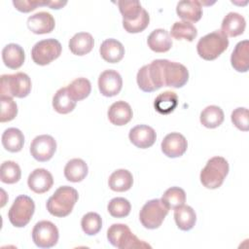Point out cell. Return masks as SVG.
<instances>
[{"label": "cell", "mask_w": 249, "mask_h": 249, "mask_svg": "<svg viewBox=\"0 0 249 249\" xmlns=\"http://www.w3.org/2000/svg\"><path fill=\"white\" fill-rule=\"evenodd\" d=\"M79 195L77 190L70 186H61L49 197L47 201V210L55 217L68 216L78 201Z\"/></svg>", "instance_id": "cell-1"}, {"label": "cell", "mask_w": 249, "mask_h": 249, "mask_svg": "<svg viewBox=\"0 0 249 249\" xmlns=\"http://www.w3.org/2000/svg\"><path fill=\"white\" fill-rule=\"evenodd\" d=\"M229 173V162L223 157H213L207 160L200 171V182L207 189H217L222 186Z\"/></svg>", "instance_id": "cell-2"}, {"label": "cell", "mask_w": 249, "mask_h": 249, "mask_svg": "<svg viewBox=\"0 0 249 249\" xmlns=\"http://www.w3.org/2000/svg\"><path fill=\"white\" fill-rule=\"evenodd\" d=\"M229 47V39L220 30L201 37L196 44L198 55L205 60H214Z\"/></svg>", "instance_id": "cell-3"}, {"label": "cell", "mask_w": 249, "mask_h": 249, "mask_svg": "<svg viewBox=\"0 0 249 249\" xmlns=\"http://www.w3.org/2000/svg\"><path fill=\"white\" fill-rule=\"evenodd\" d=\"M108 241L119 249L151 248V245L134 235L125 224H113L107 231Z\"/></svg>", "instance_id": "cell-4"}, {"label": "cell", "mask_w": 249, "mask_h": 249, "mask_svg": "<svg viewBox=\"0 0 249 249\" xmlns=\"http://www.w3.org/2000/svg\"><path fill=\"white\" fill-rule=\"evenodd\" d=\"M136 81L139 89L145 92H153L164 87L161 59H155L142 66L137 72Z\"/></svg>", "instance_id": "cell-5"}, {"label": "cell", "mask_w": 249, "mask_h": 249, "mask_svg": "<svg viewBox=\"0 0 249 249\" xmlns=\"http://www.w3.org/2000/svg\"><path fill=\"white\" fill-rule=\"evenodd\" d=\"M31 91V80L23 72L16 74H4L1 76V95L10 97H26Z\"/></svg>", "instance_id": "cell-6"}, {"label": "cell", "mask_w": 249, "mask_h": 249, "mask_svg": "<svg viewBox=\"0 0 249 249\" xmlns=\"http://www.w3.org/2000/svg\"><path fill=\"white\" fill-rule=\"evenodd\" d=\"M35 211V203L31 197L20 195L16 197L13 205L9 209L8 218L10 223L17 227H25L31 220Z\"/></svg>", "instance_id": "cell-7"}, {"label": "cell", "mask_w": 249, "mask_h": 249, "mask_svg": "<svg viewBox=\"0 0 249 249\" xmlns=\"http://www.w3.org/2000/svg\"><path fill=\"white\" fill-rule=\"evenodd\" d=\"M168 210L169 209L163 204L161 199H151L147 201L140 210V222L146 229H158L160 227L165 216L168 214Z\"/></svg>", "instance_id": "cell-8"}, {"label": "cell", "mask_w": 249, "mask_h": 249, "mask_svg": "<svg viewBox=\"0 0 249 249\" xmlns=\"http://www.w3.org/2000/svg\"><path fill=\"white\" fill-rule=\"evenodd\" d=\"M61 44L53 38H49L37 42L31 50V57L38 65L50 64L61 54Z\"/></svg>", "instance_id": "cell-9"}, {"label": "cell", "mask_w": 249, "mask_h": 249, "mask_svg": "<svg viewBox=\"0 0 249 249\" xmlns=\"http://www.w3.org/2000/svg\"><path fill=\"white\" fill-rule=\"evenodd\" d=\"M161 66L164 87L179 89L187 84L189 71L185 65L167 59H161Z\"/></svg>", "instance_id": "cell-10"}, {"label": "cell", "mask_w": 249, "mask_h": 249, "mask_svg": "<svg viewBox=\"0 0 249 249\" xmlns=\"http://www.w3.org/2000/svg\"><path fill=\"white\" fill-rule=\"evenodd\" d=\"M59 233L56 226L50 221L36 223L32 230L33 242L40 248H51L58 241Z\"/></svg>", "instance_id": "cell-11"}, {"label": "cell", "mask_w": 249, "mask_h": 249, "mask_svg": "<svg viewBox=\"0 0 249 249\" xmlns=\"http://www.w3.org/2000/svg\"><path fill=\"white\" fill-rule=\"evenodd\" d=\"M56 150L54 138L48 134L36 136L30 144L31 156L38 161L44 162L50 160Z\"/></svg>", "instance_id": "cell-12"}, {"label": "cell", "mask_w": 249, "mask_h": 249, "mask_svg": "<svg viewBox=\"0 0 249 249\" xmlns=\"http://www.w3.org/2000/svg\"><path fill=\"white\" fill-rule=\"evenodd\" d=\"M123 87L121 75L112 69L103 71L98 78V89L102 95L112 97L120 93Z\"/></svg>", "instance_id": "cell-13"}, {"label": "cell", "mask_w": 249, "mask_h": 249, "mask_svg": "<svg viewBox=\"0 0 249 249\" xmlns=\"http://www.w3.org/2000/svg\"><path fill=\"white\" fill-rule=\"evenodd\" d=\"M188 142L179 132L168 133L161 142V151L168 158H179L185 154Z\"/></svg>", "instance_id": "cell-14"}, {"label": "cell", "mask_w": 249, "mask_h": 249, "mask_svg": "<svg viewBox=\"0 0 249 249\" xmlns=\"http://www.w3.org/2000/svg\"><path fill=\"white\" fill-rule=\"evenodd\" d=\"M130 142L140 149H147L154 145L157 134L153 127L146 124H138L129 130Z\"/></svg>", "instance_id": "cell-15"}, {"label": "cell", "mask_w": 249, "mask_h": 249, "mask_svg": "<svg viewBox=\"0 0 249 249\" xmlns=\"http://www.w3.org/2000/svg\"><path fill=\"white\" fill-rule=\"evenodd\" d=\"M28 187L36 194L48 192L53 184V178L50 171L45 168H36L28 176Z\"/></svg>", "instance_id": "cell-16"}, {"label": "cell", "mask_w": 249, "mask_h": 249, "mask_svg": "<svg viewBox=\"0 0 249 249\" xmlns=\"http://www.w3.org/2000/svg\"><path fill=\"white\" fill-rule=\"evenodd\" d=\"M54 26V18L48 12H38L27 18V27L34 34L51 33Z\"/></svg>", "instance_id": "cell-17"}, {"label": "cell", "mask_w": 249, "mask_h": 249, "mask_svg": "<svg viewBox=\"0 0 249 249\" xmlns=\"http://www.w3.org/2000/svg\"><path fill=\"white\" fill-rule=\"evenodd\" d=\"M108 119L115 125H124L130 122L133 113L130 105L123 100L114 102L108 110Z\"/></svg>", "instance_id": "cell-18"}, {"label": "cell", "mask_w": 249, "mask_h": 249, "mask_svg": "<svg viewBox=\"0 0 249 249\" xmlns=\"http://www.w3.org/2000/svg\"><path fill=\"white\" fill-rule=\"evenodd\" d=\"M245 26V18L238 13L231 12L224 18L220 31L227 37H236L244 32Z\"/></svg>", "instance_id": "cell-19"}, {"label": "cell", "mask_w": 249, "mask_h": 249, "mask_svg": "<svg viewBox=\"0 0 249 249\" xmlns=\"http://www.w3.org/2000/svg\"><path fill=\"white\" fill-rule=\"evenodd\" d=\"M176 13L184 21L196 22L202 17V7L200 1L183 0L178 2Z\"/></svg>", "instance_id": "cell-20"}, {"label": "cell", "mask_w": 249, "mask_h": 249, "mask_svg": "<svg viewBox=\"0 0 249 249\" xmlns=\"http://www.w3.org/2000/svg\"><path fill=\"white\" fill-rule=\"evenodd\" d=\"M99 53L105 61L109 63H117L121 61L124 55V47L120 41L110 38L102 42L99 48Z\"/></svg>", "instance_id": "cell-21"}, {"label": "cell", "mask_w": 249, "mask_h": 249, "mask_svg": "<svg viewBox=\"0 0 249 249\" xmlns=\"http://www.w3.org/2000/svg\"><path fill=\"white\" fill-rule=\"evenodd\" d=\"M231 64L237 72H247L249 69V41L243 40L235 45L231 55Z\"/></svg>", "instance_id": "cell-22"}, {"label": "cell", "mask_w": 249, "mask_h": 249, "mask_svg": "<svg viewBox=\"0 0 249 249\" xmlns=\"http://www.w3.org/2000/svg\"><path fill=\"white\" fill-rule=\"evenodd\" d=\"M2 59L4 64L10 69L19 68L25 59L23 49L15 43L6 45L2 50Z\"/></svg>", "instance_id": "cell-23"}, {"label": "cell", "mask_w": 249, "mask_h": 249, "mask_svg": "<svg viewBox=\"0 0 249 249\" xmlns=\"http://www.w3.org/2000/svg\"><path fill=\"white\" fill-rule=\"evenodd\" d=\"M148 47L155 53H165L172 47L170 34L162 28L153 30L147 39Z\"/></svg>", "instance_id": "cell-24"}, {"label": "cell", "mask_w": 249, "mask_h": 249, "mask_svg": "<svg viewBox=\"0 0 249 249\" xmlns=\"http://www.w3.org/2000/svg\"><path fill=\"white\" fill-rule=\"evenodd\" d=\"M94 45V40L91 34L88 32L76 33L69 40V49L76 55H85L89 53Z\"/></svg>", "instance_id": "cell-25"}, {"label": "cell", "mask_w": 249, "mask_h": 249, "mask_svg": "<svg viewBox=\"0 0 249 249\" xmlns=\"http://www.w3.org/2000/svg\"><path fill=\"white\" fill-rule=\"evenodd\" d=\"M88 171L89 168L85 160L82 159H72L64 167V176L68 181L78 183L86 178Z\"/></svg>", "instance_id": "cell-26"}, {"label": "cell", "mask_w": 249, "mask_h": 249, "mask_svg": "<svg viewBox=\"0 0 249 249\" xmlns=\"http://www.w3.org/2000/svg\"><path fill=\"white\" fill-rule=\"evenodd\" d=\"M3 147L11 152L17 153L19 152L24 144V136L23 133L16 127H9L7 128L1 137Z\"/></svg>", "instance_id": "cell-27"}, {"label": "cell", "mask_w": 249, "mask_h": 249, "mask_svg": "<svg viewBox=\"0 0 249 249\" xmlns=\"http://www.w3.org/2000/svg\"><path fill=\"white\" fill-rule=\"evenodd\" d=\"M133 184L132 174L126 169H118L114 171L108 180V185L112 191L125 192L128 191Z\"/></svg>", "instance_id": "cell-28"}, {"label": "cell", "mask_w": 249, "mask_h": 249, "mask_svg": "<svg viewBox=\"0 0 249 249\" xmlns=\"http://www.w3.org/2000/svg\"><path fill=\"white\" fill-rule=\"evenodd\" d=\"M174 220L181 231H190L196 222V214L189 205H182L174 209Z\"/></svg>", "instance_id": "cell-29"}, {"label": "cell", "mask_w": 249, "mask_h": 249, "mask_svg": "<svg viewBox=\"0 0 249 249\" xmlns=\"http://www.w3.org/2000/svg\"><path fill=\"white\" fill-rule=\"evenodd\" d=\"M225 116L223 110L216 105H209L205 107L200 113V123L207 128H215L222 124Z\"/></svg>", "instance_id": "cell-30"}, {"label": "cell", "mask_w": 249, "mask_h": 249, "mask_svg": "<svg viewBox=\"0 0 249 249\" xmlns=\"http://www.w3.org/2000/svg\"><path fill=\"white\" fill-rule=\"evenodd\" d=\"M178 105V96L173 91H163L160 93L155 101H154V107L156 111L162 115L170 114L174 111V109Z\"/></svg>", "instance_id": "cell-31"}, {"label": "cell", "mask_w": 249, "mask_h": 249, "mask_svg": "<svg viewBox=\"0 0 249 249\" xmlns=\"http://www.w3.org/2000/svg\"><path fill=\"white\" fill-rule=\"evenodd\" d=\"M53 107L59 114H68L76 107V101L69 95L67 88L59 89L53 97Z\"/></svg>", "instance_id": "cell-32"}, {"label": "cell", "mask_w": 249, "mask_h": 249, "mask_svg": "<svg viewBox=\"0 0 249 249\" xmlns=\"http://www.w3.org/2000/svg\"><path fill=\"white\" fill-rule=\"evenodd\" d=\"M67 90L74 101H80L88 97L91 90L90 82L86 78H77L68 85Z\"/></svg>", "instance_id": "cell-33"}, {"label": "cell", "mask_w": 249, "mask_h": 249, "mask_svg": "<svg viewBox=\"0 0 249 249\" xmlns=\"http://www.w3.org/2000/svg\"><path fill=\"white\" fill-rule=\"evenodd\" d=\"M170 34L174 39L187 40L189 42L194 41L197 35V30L195 25L188 21H176L173 23Z\"/></svg>", "instance_id": "cell-34"}, {"label": "cell", "mask_w": 249, "mask_h": 249, "mask_svg": "<svg viewBox=\"0 0 249 249\" xmlns=\"http://www.w3.org/2000/svg\"><path fill=\"white\" fill-rule=\"evenodd\" d=\"M161 201L168 209H176L184 205L186 201V193L179 187H171L163 193Z\"/></svg>", "instance_id": "cell-35"}, {"label": "cell", "mask_w": 249, "mask_h": 249, "mask_svg": "<svg viewBox=\"0 0 249 249\" xmlns=\"http://www.w3.org/2000/svg\"><path fill=\"white\" fill-rule=\"evenodd\" d=\"M21 176L19 165L13 160H6L0 167V179L6 184L17 183Z\"/></svg>", "instance_id": "cell-36"}, {"label": "cell", "mask_w": 249, "mask_h": 249, "mask_svg": "<svg viewBox=\"0 0 249 249\" xmlns=\"http://www.w3.org/2000/svg\"><path fill=\"white\" fill-rule=\"evenodd\" d=\"M119 10L123 16V20L132 21L139 18L142 13V6L139 1H118Z\"/></svg>", "instance_id": "cell-37"}, {"label": "cell", "mask_w": 249, "mask_h": 249, "mask_svg": "<svg viewBox=\"0 0 249 249\" xmlns=\"http://www.w3.org/2000/svg\"><path fill=\"white\" fill-rule=\"evenodd\" d=\"M107 209L112 217L124 218L130 213L131 205L124 197H114L109 201Z\"/></svg>", "instance_id": "cell-38"}, {"label": "cell", "mask_w": 249, "mask_h": 249, "mask_svg": "<svg viewBox=\"0 0 249 249\" xmlns=\"http://www.w3.org/2000/svg\"><path fill=\"white\" fill-rule=\"evenodd\" d=\"M81 226L84 232L88 235H94L99 232L102 228V219L95 212H89L83 216Z\"/></svg>", "instance_id": "cell-39"}, {"label": "cell", "mask_w": 249, "mask_h": 249, "mask_svg": "<svg viewBox=\"0 0 249 249\" xmlns=\"http://www.w3.org/2000/svg\"><path fill=\"white\" fill-rule=\"evenodd\" d=\"M1 115L0 122H10L14 120L18 114V105L14 99L7 95H1Z\"/></svg>", "instance_id": "cell-40"}, {"label": "cell", "mask_w": 249, "mask_h": 249, "mask_svg": "<svg viewBox=\"0 0 249 249\" xmlns=\"http://www.w3.org/2000/svg\"><path fill=\"white\" fill-rule=\"evenodd\" d=\"M149 22H150V16L148 12L145 9H143L141 15L137 19L132 21L123 20V26L124 30L128 33H139L147 28V26L149 25Z\"/></svg>", "instance_id": "cell-41"}, {"label": "cell", "mask_w": 249, "mask_h": 249, "mask_svg": "<svg viewBox=\"0 0 249 249\" xmlns=\"http://www.w3.org/2000/svg\"><path fill=\"white\" fill-rule=\"evenodd\" d=\"M231 120L238 129L242 131L249 129V113L247 108L238 107L234 109L231 115Z\"/></svg>", "instance_id": "cell-42"}, {"label": "cell", "mask_w": 249, "mask_h": 249, "mask_svg": "<svg viewBox=\"0 0 249 249\" xmlns=\"http://www.w3.org/2000/svg\"><path fill=\"white\" fill-rule=\"evenodd\" d=\"M13 5L19 12L29 13L31 11H34L38 6H46V1H40V0L13 1Z\"/></svg>", "instance_id": "cell-43"}, {"label": "cell", "mask_w": 249, "mask_h": 249, "mask_svg": "<svg viewBox=\"0 0 249 249\" xmlns=\"http://www.w3.org/2000/svg\"><path fill=\"white\" fill-rule=\"evenodd\" d=\"M67 4L66 1H46V6L50 7L51 9H55V10H58V9H61L63 6H65Z\"/></svg>", "instance_id": "cell-44"}]
</instances>
